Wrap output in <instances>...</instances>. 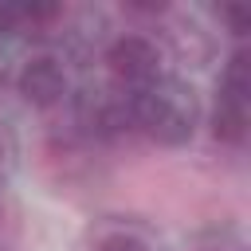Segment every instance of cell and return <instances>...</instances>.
<instances>
[{
    "label": "cell",
    "instance_id": "6da1fadb",
    "mask_svg": "<svg viewBox=\"0 0 251 251\" xmlns=\"http://www.w3.org/2000/svg\"><path fill=\"white\" fill-rule=\"evenodd\" d=\"M126 114H129V129L145 133L157 145H184L196 133V94L188 82L157 75L153 82L137 86L126 98Z\"/></svg>",
    "mask_w": 251,
    "mask_h": 251
},
{
    "label": "cell",
    "instance_id": "7a4b0ae2",
    "mask_svg": "<svg viewBox=\"0 0 251 251\" xmlns=\"http://www.w3.org/2000/svg\"><path fill=\"white\" fill-rule=\"evenodd\" d=\"M106 67H110V75L118 82L137 90V86H145V82H153L161 75V51H157V43L149 35L126 31L106 47Z\"/></svg>",
    "mask_w": 251,
    "mask_h": 251
},
{
    "label": "cell",
    "instance_id": "3957f363",
    "mask_svg": "<svg viewBox=\"0 0 251 251\" xmlns=\"http://www.w3.org/2000/svg\"><path fill=\"white\" fill-rule=\"evenodd\" d=\"M16 90H20V98H24L27 106H35V110H51V106H59L63 94H67V71H63L59 59H51V55H35V59H27V63L20 67V75H16Z\"/></svg>",
    "mask_w": 251,
    "mask_h": 251
},
{
    "label": "cell",
    "instance_id": "277c9868",
    "mask_svg": "<svg viewBox=\"0 0 251 251\" xmlns=\"http://www.w3.org/2000/svg\"><path fill=\"white\" fill-rule=\"evenodd\" d=\"M212 137L224 145H239L247 137V102L235 98H220L212 110Z\"/></svg>",
    "mask_w": 251,
    "mask_h": 251
},
{
    "label": "cell",
    "instance_id": "5b68a950",
    "mask_svg": "<svg viewBox=\"0 0 251 251\" xmlns=\"http://www.w3.org/2000/svg\"><path fill=\"white\" fill-rule=\"evenodd\" d=\"M220 98H235V102L251 98V55L243 47L227 59V67L220 75Z\"/></svg>",
    "mask_w": 251,
    "mask_h": 251
},
{
    "label": "cell",
    "instance_id": "8992f818",
    "mask_svg": "<svg viewBox=\"0 0 251 251\" xmlns=\"http://www.w3.org/2000/svg\"><path fill=\"white\" fill-rule=\"evenodd\" d=\"M94 251H149V243L137 235V231H126V227H114V231H102Z\"/></svg>",
    "mask_w": 251,
    "mask_h": 251
},
{
    "label": "cell",
    "instance_id": "52a82bcc",
    "mask_svg": "<svg viewBox=\"0 0 251 251\" xmlns=\"http://www.w3.org/2000/svg\"><path fill=\"white\" fill-rule=\"evenodd\" d=\"M224 20L231 24L235 35H247V27H251V16H247L243 8H224Z\"/></svg>",
    "mask_w": 251,
    "mask_h": 251
},
{
    "label": "cell",
    "instance_id": "ba28073f",
    "mask_svg": "<svg viewBox=\"0 0 251 251\" xmlns=\"http://www.w3.org/2000/svg\"><path fill=\"white\" fill-rule=\"evenodd\" d=\"M4 153H8V149H4V137H0V165H4Z\"/></svg>",
    "mask_w": 251,
    "mask_h": 251
}]
</instances>
